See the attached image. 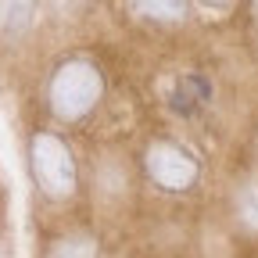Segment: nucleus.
I'll return each instance as SVG.
<instances>
[]
</instances>
